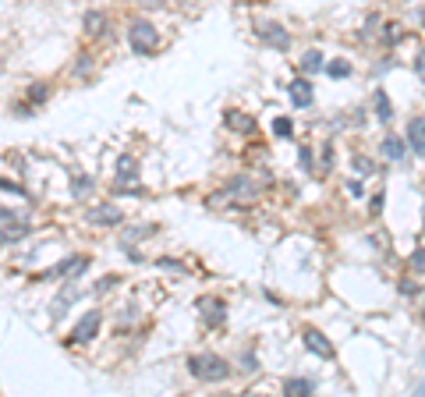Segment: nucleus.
Returning <instances> with one entry per match:
<instances>
[{
    "instance_id": "nucleus-1",
    "label": "nucleus",
    "mask_w": 425,
    "mask_h": 397,
    "mask_svg": "<svg viewBox=\"0 0 425 397\" xmlns=\"http://www.w3.org/2000/svg\"><path fill=\"white\" fill-rule=\"evenodd\" d=\"M188 373L199 383H224V380H230L234 369L227 365V358L212 355V351H199V355H188Z\"/></svg>"
},
{
    "instance_id": "nucleus-2",
    "label": "nucleus",
    "mask_w": 425,
    "mask_h": 397,
    "mask_svg": "<svg viewBox=\"0 0 425 397\" xmlns=\"http://www.w3.org/2000/svg\"><path fill=\"white\" fill-rule=\"evenodd\" d=\"M128 46H132V53H138V57H153V53H156V46H160V33H156V25H153V21H145V18L128 21Z\"/></svg>"
},
{
    "instance_id": "nucleus-3",
    "label": "nucleus",
    "mask_w": 425,
    "mask_h": 397,
    "mask_svg": "<svg viewBox=\"0 0 425 397\" xmlns=\"http://www.w3.org/2000/svg\"><path fill=\"white\" fill-rule=\"evenodd\" d=\"M100 326H103V312H100V309H89V312L71 326L68 344H89L93 337H100Z\"/></svg>"
},
{
    "instance_id": "nucleus-4",
    "label": "nucleus",
    "mask_w": 425,
    "mask_h": 397,
    "mask_svg": "<svg viewBox=\"0 0 425 397\" xmlns=\"http://www.w3.org/2000/svg\"><path fill=\"white\" fill-rule=\"evenodd\" d=\"M255 33H259L262 43H269L277 53H287V50H291V36H287V28H284L280 21H259Z\"/></svg>"
},
{
    "instance_id": "nucleus-5",
    "label": "nucleus",
    "mask_w": 425,
    "mask_h": 397,
    "mask_svg": "<svg viewBox=\"0 0 425 397\" xmlns=\"http://www.w3.org/2000/svg\"><path fill=\"white\" fill-rule=\"evenodd\" d=\"M85 224H93V227H117V224H125V213H120V206L114 202H100L85 213Z\"/></svg>"
},
{
    "instance_id": "nucleus-6",
    "label": "nucleus",
    "mask_w": 425,
    "mask_h": 397,
    "mask_svg": "<svg viewBox=\"0 0 425 397\" xmlns=\"http://www.w3.org/2000/svg\"><path fill=\"white\" fill-rule=\"evenodd\" d=\"M199 309H202L206 326H212V330H220V326L227 323V301H224V298H202Z\"/></svg>"
},
{
    "instance_id": "nucleus-7",
    "label": "nucleus",
    "mask_w": 425,
    "mask_h": 397,
    "mask_svg": "<svg viewBox=\"0 0 425 397\" xmlns=\"http://www.w3.org/2000/svg\"><path fill=\"white\" fill-rule=\"evenodd\" d=\"M301 344H305V348H309L316 358H323V362H333V358H337V351H333V344L323 337L319 330H312V326H309L305 333H301Z\"/></svg>"
},
{
    "instance_id": "nucleus-8",
    "label": "nucleus",
    "mask_w": 425,
    "mask_h": 397,
    "mask_svg": "<svg viewBox=\"0 0 425 397\" xmlns=\"http://www.w3.org/2000/svg\"><path fill=\"white\" fill-rule=\"evenodd\" d=\"M28 231H33V224L21 220V217H15L11 209H4V249H11L15 241H21Z\"/></svg>"
},
{
    "instance_id": "nucleus-9",
    "label": "nucleus",
    "mask_w": 425,
    "mask_h": 397,
    "mask_svg": "<svg viewBox=\"0 0 425 397\" xmlns=\"http://www.w3.org/2000/svg\"><path fill=\"white\" fill-rule=\"evenodd\" d=\"M287 96H291V103H294L298 110H309V107L316 103V89H312V82L298 78V82L287 85Z\"/></svg>"
},
{
    "instance_id": "nucleus-10",
    "label": "nucleus",
    "mask_w": 425,
    "mask_h": 397,
    "mask_svg": "<svg viewBox=\"0 0 425 397\" xmlns=\"http://www.w3.org/2000/svg\"><path fill=\"white\" fill-rule=\"evenodd\" d=\"M78 294H82V291L75 288V281H68L64 288H60V294L50 301V316H53V319H60V316H64V309H68V305H71V301H78Z\"/></svg>"
},
{
    "instance_id": "nucleus-11",
    "label": "nucleus",
    "mask_w": 425,
    "mask_h": 397,
    "mask_svg": "<svg viewBox=\"0 0 425 397\" xmlns=\"http://www.w3.org/2000/svg\"><path fill=\"white\" fill-rule=\"evenodd\" d=\"M408 145H411L415 157H425V117L408 121Z\"/></svg>"
},
{
    "instance_id": "nucleus-12",
    "label": "nucleus",
    "mask_w": 425,
    "mask_h": 397,
    "mask_svg": "<svg viewBox=\"0 0 425 397\" xmlns=\"http://www.w3.org/2000/svg\"><path fill=\"white\" fill-rule=\"evenodd\" d=\"M383 157L393 160V164H401V160L408 157V139H401V135H386V139H383Z\"/></svg>"
},
{
    "instance_id": "nucleus-13",
    "label": "nucleus",
    "mask_w": 425,
    "mask_h": 397,
    "mask_svg": "<svg viewBox=\"0 0 425 397\" xmlns=\"http://www.w3.org/2000/svg\"><path fill=\"white\" fill-rule=\"evenodd\" d=\"M114 181H117V185H125V181H132V185H135V181H138V164H135V157H120V160H117Z\"/></svg>"
},
{
    "instance_id": "nucleus-14",
    "label": "nucleus",
    "mask_w": 425,
    "mask_h": 397,
    "mask_svg": "<svg viewBox=\"0 0 425 397\" xmlns=\"http://www.w3.org/2000/svg\"><path fill=\"white\" fill-rule=\"evenodd\" d=\"M284 394H291V397H309V394H316V383L305 380V376H287V380H284Z\"/></svg>"
},
{
    "instance_id": "nucleus-15",
    "label": "nucleus",
    "mask_w": 425,
    "mask_h": 397,
    "mask_svg": "<svg viewBox=\"0 0 425 397\" xmlns=\"http://www.w3.org/2000/svg\"><path fill=\"white\" fill-rule=\"evenodd\" d=\"M224 125L230 132H255V121L248 114H237V110H224Z\"/></svg>"
},
{
    "instance_id": "nucleus-16",
    "label": "nucleus",
    "mask_w": 425,
    "mask_h": 397,
    "mask_svg": "<svg viewBox=\"0 0 425 397\" xmlns=\"http://www.w3.org/2000/svg\"><path fill=\"white\" fill-rule=\"evenodd\" d=\"M301 71H305V75L326 71V57H323V50H305V53H301Z\"/></svg>"
},
{
    "instance_id": "nucleus-17",
    "label": "nucleus",
    "mask_w": 425,
    "mask_h": 397,
    "mask_svg": "<svg viewBox=\"0 0 425 397\" xmlns=\"http://www.w3.org/2000/svg\"><path fill=\"white\" fill-rule=\"evenodd\" d=\"M82 25H85L89 36H103V33H107V15H103V11H85Z\"/></svg>"
},
{
    "instance_id": "nucleus-18",
    "label": "nucleus",
    "mask_w": 425,
    "mask_h": 397,
    "mask_svg": "<svg viewBox=\"0 0 425 397\" xmlns=\"http://www.w3.org/2000/svg\"><path fill=\"white\" fill-rule=\"evenodd\" d=\"M227 192H241V199H255V185H252V181L248 177H230L227 181Z\"/></svg>"
},
{
    "instance_id": "nucleus-19",
    "label": "nucleus",
    "mask_w": 425,
    "mask_h": 397,
    "mask_svg": "<svg viewBox=\"0 0 425 397\" xmlns=\"http://www.w3.org/2000/svg\"><path fill=\"white\" fill-rule=\"evenodd\" d=\"M326 78H333V82L351 78V64L347 60H326Z\"/></svg>"
},
{
    "instance_id": "nucleus-20",
    "label": "nucleus",
    "mask_w": 425,
    "mask_h": 397,
    "mask_svg": "<svg viewBox=\"0 0 425 397\" xmlns=\"http://www.w3.org/2000/svg\"><path fill=\"white\" fill-rule=\"evenodd\" d=\"M372 103H376V117H379V121H390V117H393V103H390V96L383 93V89H376Z\"/></svg>"
},
{
    "instance_id": "nucleus-21",
    "label": "nucleus",
    "mask_w": 425,
    "mask_h": 397,
    "mask_svg": "<svg viewBox=\"0 0 425 397\" xmlns=\"http://www.w3.org/2000/svg\"><path fill=\"white\" fill-rule=\"evenodd\" d=\"M149 234H156V224H145V227H128L125 238H120V245H128V241H142Z\"/></svg>"
},
{
    "instance_id": "nucleus-22",
    "label": "nucleus",
    "mask_w": 425,
    "mask_h": 397,
    "mask_svg": "<svg viewBox=\"0 0 425 397\" xmlns=\"http://www.w3.org/2000/svg\"><path fill=\"white\" fill-rule=\"evenodd\" d=\"M89 192H93V177L75 174V177H71V195H89Z\"/></svg>"
},
{
    "instance_id": "nucleus-23",
    "label": "nucleus",
    "mask_w": 425,
    "mask_h": 397,
    "mask_svg": "<svg viewBox=\"0 0 425 397\" xmlns=\"http://www.w3.org/2000/svg\"><path fill=\"white\" fill-rule=\"evenodd\" d=\"M46 96H50V89L43 85V82H33V85H28V103H46Z\"/></svg>"
},
{
    "instance_id": "nucleus-24",
    "label": "nucleus",
    "mask_w": 425,
    "mask_h": 397,
    "mask_svg": "<svg viewBox=\"0 0 425 397\" xmlns=\"http://www.w3.org/2000/svg\"><path fill=\"white\" fill-rule=\"evenodd\" d=\"M273 135H277V139H291L294 135L291 117H277V121H273Z\"/></svg>"
},
{
    "instance_id": "nucleus-25",
    "label": "nucleus",
    "mask_w": 425,
    "mask_h": 397,
    "mask_svg": "<svg viewBox=\"0 0 425 397\" xmlns=\"http://www.w3.org/2000/svg\"><path fill=\"white\" fill-rule=\"evenodd\" d=\"M117 284H120L117 273H107L103 281H96V288H93V291H96V294H107V291H110V288H117Z\"/></svg>"
},
{
    "instance_id": "nucleus-26",
    "label": "nucleus",
    "mask_w": 425,
    "mask_h": 397,
    "mask_svg": "<svg viewBox=\"0 0 425 397\" xmlns=\"http://www.w3.org/2000/svg\"><path fill=\"white\" fill-rule=\"evenodd\" d=\"M351 167L358 170V177H369V174L376 170V167H372V160H365V157H354V160H351Z\"/></svg>"
},
{
    "instance_id": "nucleus-27",
    "label": "nucleus",
    "mask_w": 425,
    "mask_h": 397,
    "mask_svg": "<svg viewBox=\"0 0 425 397\" xmlns=\"http://www.w3.org/2000/svg\"><path fill=\"white\" fill-rule=\"evenodd\" d=\"M241 369H245V373H259V358H255V351L248 348L245 355H241Z\"/></svg>"
},
{
    "instance_id": "nucleus-28",
    "label": "nucleus",
    "mask_w": 425,
    "mask_h": 397,
    "mask_svg": "<svg viewBox=\"0 0 425 397\" xmlns=\"http://www.w3.org/2000/svg\"><path fill=\"white\" fill-rule=\"evenodd\" d=\"M383 39H386V46H393V43L401 39V28L393 25V21H386V28H383Z\"/></svg>"
},
{
    "instance_id": "nucleus-29",
    "label": "nucleus",
    "mask_w": 425,
    "mask_h": 397,
    "mask_svg": "<svg viewBox=\"0 0 425 397\" xmlns=\"http://www.w3.org/2000/svg\"><path fill=\"white\" fill-rule=\"evenodd\" d=\"M0 188H4V192H8V195H11V192H15V195H21V199H33V195H28V192H25V188H21V185H15V181H8V177H4V181H0Z\"/></svg>"
},
{
    "instance_id": "nucleus-30",
    "label": "nucleus",
    "mask_w": 425,
    "mask_h": 397,
    "mask_svg": "<svg viewBox=\"0 0 425 397\" xmlns=\"http://www.w3.org/2000/svg\"><path fill=\"white\" fill-rule=\"evenodd\" d=\"M298 160H301V170H316V167H312V149H309V145L298 149Z\"/></svg>"
},
{
    "instance_id": "nucleus-31",
    "label": "nucleus",
    "mask_w": 425,
    "mask_h": 397,
    "mask_svg": "<svg viewBox=\"0 0 425 397\" xmlns=\"http://www.w3.org/2000/svg\"><path fill=\"white\" fill-rule=\"evenodd\" d=\"M347 195H351V199H361V195H365V188H361V181H354V177L347 181Z\"/></svg>"
},
{
    "instance_id": "nucleus-32",
    "label": "nucleus",
    "mask_w": 425,
    "mask_h": 397,
    "mask_svg": "<svg viewBox=\"0 0 425 397\" xmlns=\"http://www.w3.org/2000/svg\"><path fill=\"white\" fill-rule=\"evenodd\" d=\"M323 167H326V170L333 167V145H329V142L323 145Z\"/></svg>"
},
{
    "instance_id": "nucleus-33",
    "label": "nucleus",
    "mask_w": 425,
    "mask_h": 397,
    "mask_svg": "<svg viewBox=\"0 0 425 397\" xmlns=\"http://www.w3.org/2000/svg\"><path fill=\"white\" fill-rule=\"evenodd\" d=\"M411 266H415V270H425V249H418V252L411 256Z\"/></svg>"
},
{
    "instance_id": "nucleus-34",
    "label": "nucleus",
    "mask_w": 425,
    "mask_h": 397,
    "mask_svg": "<svg viewBox=\"0 0 425 397\" xmlns=\"http://www.w3.org/2000/svg\"><path fill=\"white\" fill-rule=\"evenodd\" d=\"M163 270H185V263H177V259H160Z\"/></svg>"
},
{
    "instance_id": "nucleus-35",
    "label": "nucleus",
    "mask_w": 425,
    "mask_h": 397,
    "mask_svg": "<svg viewBox=\"0 0 425 397\" xmlns=\"http://www.w3.org/2000/svg\"><path fill=\"white\" fill-rule=\"evenodd\" d=\"M142 8H145V11H153V8H167V0H142Z\"/></svg>"
},
{
    "instance_id": "nucleus-36",
    "label": "nucleus",
    "mask_w": 425,
    "mask_h": 397,
    "mask_svg": "<svg viewBox=\"0 0 425 397\" xmlns=\"http://www.w3.org/2000/svg\"><path fill=\"white\" fill-rule=\"evenodd\" d=\"M135 316H138V312H135V305H128V309H125V312H120L117 319H120V323H128V319H135Z\"/></svg>"
},
{
    "instance_id": "nucleus-37",
    "label": "nucleus",
    "mask_w": 425,
    "mask_h": 397,
    "mask_svg": "<svg viewBox=\"0 0 425 397\" xmlns=\"http://www.w3.org/2000/svg\"><path fill=\"white\" fill-rule=\"evenodd\" d=\"M383 202H386V195H383V192H376V195H372V213H379V209H383Z\"/></svg>"
},
{
    "instance_id": "nucleus-38",
    "label": "nucleus",
    "mask_w": 425,
    "mask_h": 397,
    "mask_svg": "<svg viewBox=\"0 0 425 397\" xmlns=\"http://www.w3.org/2000/svg\"><path fill=\"white\" fill-rule=\"evenodd\" d=\"M397 288H401V294H418V288H415V284H408V281H401Z\"/></svg>"
},
{
    "instance_id": "nucleus-39",
    "label": "nucleus",
    "mask_w": 425,
    "mask_h": 397,
    "mask_svg": "<svg viewBox=\"0 0 425 397\" xmlns=\"http://www.w3.org/2000/svg\"><path fill=\"white\" fill-rule=\"evenodd\" d=\"M415 71H418V75H425V50H422V57L415 60Z\"/></svg>"
},
{
    "instance_id": "nucleus-40",
    "label": "nucleus",
    "mask_w": 425,
    "mask_h": 397,
    "mask_svg": "<svg viewBox=\"0 0 425 397\" xmlns=\"http://www.w3.org/2000/svg\"><path fill=\"white\" fill-rule=\"evenodd\" d=\"M411 394H422V397H425V380H418V383H411Z\"/></svg>"
},
{
    "instance_id": "nucleus-41",
    "label": "nucleus",
    "mask_w": 425,
    "mask_h": 397,
    "mask_svg": "<svg viewBox=\"0 0 425 397\" xmlns=\"http://www.w3.org/2000/svg\"><path fill=\"white\" fill-rule=\"evenodd\" d=\"M422 319H425V305H422Z\"/></svg>"
}]
</instances>
